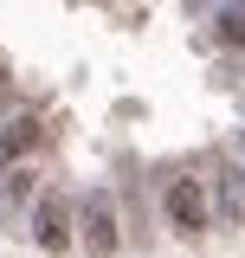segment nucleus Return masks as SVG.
I'll use <instances>...</instances> for the list:
<instances>
[{"mask_svg": "<svg viewBox=\"0 0 245 258\" xmlns=\"http://www.w3.org/2000/svg\"><path fill=\"white\" fill-rule=\"evenodd\" d=\"M161 213H168L174 232H207V220H213V187L200 174H174L161 187Z\"/></svg>", "mask_w": 245, "mask_h": 258, "instance_id": "f257e3e1", "label": "nucleus"}, {"mask_svg": "<svg viewBox=\"0 0 245 258\" xmlns=\"http://www.w3.org/2000/svg\"><path fill=\"white\" fill-rule=\"evenodd\" d=\"M32 239H39L45 252H71V245H78V200L39 194V200H32Z\"/></svg>", "mask_w": 245, "mask_h": 258, "instance_id": "f03ea898", "label": "nucleus"}, {"mask_svg": "<svg viewBox=\"0 0 245 258\" xmlns=\"http://www.w3.org/2000/svg\"><path fill=\"white\" fill-rule=\"evenodd\" d=\"M116 207H110V194H84L78 200V245L84 252H97V258H110L116 252Z\"/></svg>", "mask_w": 245, "mask_h": 258, "instance_id": "7ed1b4c3", "label": "nucleus"}, {"mask_svg": "<svg viewBox=\"0 0 245 258\" xmlns=\"http://www.w3.org/2000/svg\"><path fill=\"white\" fill-rule=\"evenodd\" d=\"M213 187V207L226 213V220H245V168L239 161H219V174L207 181Z\"/></svg>", "mask_w": 245, "mask_h": 258, "instance_id": "20e7f679", "label": "nucleus"}, {"mask_svg": "<svg viewBox=\"0 0 245 258\" xmlns=\"http://www.w3.org/2000/svg\"><path fill=\"white\" fill-rule=\"evenodd\" d=\"M219 45H245V0H232L219 13Z\"/></svg>", "mask_w": 245, "mask_h": 258, "instance_id": "39448f33", "label": "nucleus"}, {"mask_svg": "<svg viewBox=\"0 0 245 258\" xmlns=\"http://www.w3.org/2000/svg\"><path fill=\"white\" fill-rule=\"evenodd\" d=\"M26 194H32V174H26V168H13V174H7V200H26Z\"/></svg>", "mask_w": 245, "mask_h": 258, "instance_id": "423d86ee", "label": "nucleus"}, {"mask_svg": "<svg viewBox=\"0 0 245 258\" xmlns=\"http://www.w3.org/2000/svg\"><path fill=\"white\" fill-rule=\"evenodd\" d=\"M239 149H245V136H239Z\"/></svg>", "mask_w": 245, "mask_h": 258, "instance_id": "0eeeda50", "label": "nucleus"}]
</instances>
